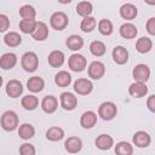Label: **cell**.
<instances>
[{"label": "cell", "mask_w": 155, "mask_h": 155, "mask_svg": "<svg viewBox=\"0 0 155 155\" xmlns=\"http://www.w3.org/2000/svg\"><path fill=\"white\" fill-rule=\"evenodd\" d=\"M119 31H120V35L124 39H128V40L130 39H134L137 36V34H138L137 27L134 24H132V23H124L120 27Z\"/></svg>", "instance_id": "44dd1931"}, {"label": "cell", "mask_w": 155, "mask_h": 155, "mask_svg": "<svg viewBox=\"0 0 155 155\" xmlns=\"http://www.w3.org/2000/svg\"><path fill=\"white\" fill-rule=\"evenodd\" d=\"M23 93V85L19 80H10L6 84V94L11 98H18Z\"/></svg>", "instance_id": "30bf717a"}, {"label": "cell", "mask_w": 155, "mask_h": 155, "mask_svg": "<svg viewBox=\"0 0 155 155\" xmlns=\"http://www.w3.org/2000/svg\"><path fill=\"white\" fill-rule=\"evenodd\" d=\"M111 56H113L114 62L119 65H122V64L127 63V61H128V51L124 46H115L113 48Z\"/></svg>", "instance_id": "4fadbf2b"}, {"label": "cell", "mask_w": 155, "mask_h": 155, "mask_svg": "<svg viewBox=\"0 0 155 155\" xmlns=\"http://www.w3.org/2000/svg\"><path fill=\"white\" fill-rule=\"evenodd\" d=\"M128 93L133 98H142L148 93V87L143 82H133L128 87Z\"/></svg>", "instance_id": "5bb4252c"}, {"label": "cell", "mask_w": 155, "mask_h": 155, "mask_svg": "<svg viewBox=\"0 0 155 155\" xmlns=\"http://www.w3.org/2000/svg\"><path fill=\"white\" fill-rule=\"evenodd\" d=\"M97 25V21L94 17L92 16H88V17H85L82 18L81 23H80V29L84 31V33H91Z\"/></svg>", "instance_id": "d6a6232c"}, {"label": "cell", "mask_w": 155, "mask_h": 155, "mask_svg": "<svg viewBox=\"0 0 155 155\" xmlns=\"http://www.w3.org/2000/svg\"><path fill=\"white\" fill-rule=\"evenodd\" d=\"M54 82H56V85L59 86V87H67V86H69L70 82H71V75H70L68 71H65V70H61V71H58V73L56 74V76H54Z\"/></svg>", "instance_id": "4316f807"}, {"label": "cell", "mask_w": 155, "mask_h": 155, "mask_svg": "<svg viewBox=\"0 0 155 155\" xmlns=\"http://www.w3.org/2000/svg\"><path fill=\"white\" fill-rule=\"evenodd\" d=\"M93 11V6L90 1H80L76 5V13L81 17H88Z\"/></svg>", "instance_id": "4dcf8cb0"}, {"label": "cell", "mask_w": 155, "mask_h": 155, "mask_svg": "<svg viewBox=\"0 0 155 155\" xmlns=\"http://www.w3.org/2000/svg\"><path fill=\"white\" fill-rule=\"evenodd\" d=\"M153 48V41L148 36H142L136 42V50L139 53H147Z\"/></svg>", "instance_id": "d4e9b609"}, {"label": "cell", "mask_w": 155, "mask_h": 155, "mask_svg": "<svg viewBox=\"0 0 155 155\" xmlns=\"http://www.w3.org/2000/svg\"><path fill=\"white\" fill-rule=\"evenodd\" d=\"M18 124H19L18 115H17L13 110H7V111H5V113L1 115L0 125H1L2 130L7 131V132L15 131V130L18 127Z\"/></svg>", "instance_id": "6da1fadb"}, {"label": "cell", "mask_w": 155, "mask_h": 155, "mask_svg": "<svg viewBox=\"0 0 155 155\" xmlns=\"http://www.w3.org/2000/svg\"><path fill=\"white\" fill-rule=\"evenodd\" d=\"M21 64H22V68L25 70V71H29V73H33L38 69L39 67V58H38V54L33 51H28L25 52L23 56H22V59H21Z\"/></svg>", "instance_id": "7a4b0ae2"}, {"label": "cell", "mask_w": 155, "mask_h": 155, "mask_svg": "<svg viewBox=\"0 0 155 155\" xmlns=\"http://www.w3.org/2000/svg\"><path fill=\"white\" fill-rule=\"evenodd\" d=\"M1 86H2V76L0 75V87H1Z\"/></svg>", "instance_id": "b9f144b4"}, {"label": "cell", "mask_w": 155, "mask_h": 155, "mask_svg": "<svg viewBox=\"0 0 155 155\" xmlns=\"http://www.w3.org/2000/svg\"><path fill=\"white\" fill-rule=\"evenodd\" d=\"M132 142L138 148H147L151 143V137L145 131H137L132 137Z\"/></svg>", "instance_id": "8fae6325"}, {"label": "cell", "mask_w": 155, "mask_h": 155, "mask_svg": "<svg viewBox=\"0 0 155 155\" xmlns=\"http://www.w3.org/2000/svg\"><path fill=\"white\" fill-rule=\"evenodd\" d=\"M132 76L136 82L145 84L150 78V69L147 64H137L132 70Z\"/></svg>", "instance_id": "8992f818"}, {"label": "cell", "mask_w": 155, "mask_h": 155, "mask_svg": "<svg viewBox=\"0 0 155 155\" xmlns=\"http://www.w3.org/2000/svg\"><path fill=\"white\" fill-rule=\"evenodd\" d=\"M65 45L69 50L71 51H79L84 46V39L80 36V35H76V34H73L67 38V41H65Z\"/></svg>", "instance_id": "cb8c5ba5"}, {"label": "cell", "mask_w": 155, "mask_h": 155, "mask_svg": "<svg viewBox=\"0 0 155 155\" xmlns=\"http://www.w3.org/2000/svg\"><path fill=\"white\" fill-rule=\"evenodd\" d=\"M147 27V31L150 35H155V17H150L145 24Z\"/></svg>", "instance_id": "ab89813d"}, {"label": "cell", "mask_w": 155, "mask_h": 155, "mask_svg": "<svg viewBox=\"0 0 155 155\" xmlns=\"http://www.w3.org/2000/svg\"><path fill=\"white\" fill-rule=\"evenodd\" d=\"M147 105H148V109H149L151 113L155 111V96H154V94H150V96H149V98H148V101H147Z\"/></svg>", "instance_id": "60d3db41"}, {"label": "cell", "mask_w": 155, "mask_h": 155, "mask_svg": "<svg viewBox=\"0 0 155 155\" xmlns=\"http://www.w3.org/2000/svg\"><path fill=\"white\" fill-rule=\"evenodd\" d=\"M50 24L54 30H63L69 24V18L64 12L57 11L50 17Z\"/></svg>", "instance_id": "277c9868"}, {"label": "cell", "mask_w": 155, "mask_h": 155, "mask_svg": "<svg viewBox=\"0 0 155 155\" xmlns=\"http://www.w3.org/2000/svg\"><path fill=\"white\" fill-rule=\"evenodd\" d=\"M105 51H107V48H105L104 42H102V41H99V40H94V41H92V42L90 44V52H91L93 56H96V57L103 56V54L105 53Z\"/></svg>", "instance_id": "836d02e7"}, {"label": "cell", "mask_w": 155, "mask_h": 155, "mask_svg": "<svg viewBox=\"0 0 155 155\" xmlns=\"http://www.w3.org/2000/svg\"><path fill=\"white\" fill-rule=\"evenodd\" d=\"M36 19H22L19 22V30L24 34H33L36 28Z\"/></svg>", "instance_id": "1f68e13d"}, {"label": "cell", "mask_w": 155, "mask_h": 155, "mask_svg": "<svg viewBox=\"0 0 155 155\" xmlns=\"http://www.w3.org/2000/svg\"><path fill=\"white\" fill-rule=\"evenodd\" d=\"M10 28V19L6 15L0 13V33L6 31Z\"/></svg>", "instance_id": "f35d334b"}, {"label": "cell", "mask_w": 155, "mask_h": 155, "mask_svg": "<svg viewBox=\"0 0 155 155\" xmlns=\"http://www.w3.org/2000/svg\"><path fill=\"white\" fill-rule=\"evenodd\" d=\"M94 144L99 150H109L114 145V139L111 136L107 133H102L96 138Z\"/></svg>", "instance_id": "2e32d148"}, {"label": "cell", "mask_w": 155, "mask_h": 155, "mask_svg": "<svg viewBox=\"0 0 155 155\" xmlns=\"http://www.w3.org/2000/svg\"><path fill=\"white\" fill-rule=\"evenodd\" d=\"M64 149L69 154H76L82 149V140L76 136H71L64 142Z\"/></svg>", "instance_id": "7c38bea8"}, {"label": "cell", "mask_w": 155, "mask_h": 155, "mask_svg": "<svg viewBox=\"0 0 155 155\" xmlns=\"http://www.w3.org/2000/svg\"><path fill=\"white\" fill-rule=\"evenodd\" d=\"M115 154L116 155H132L133 147L128 142H119L115 145Z\"/></svg>", "instance_id": "e575fe53"}, {"label": "cell", "mask_w": 155, "mask_h": 155, "mask_svg": "<svg viewBox=\"0 0 155 155\" xmlns=\"http://www.w3.org/2000/svg\"><path fill=\"white\" fill-rule=\"evenodd\" d=\"M4 42L8 47H17L22 42V36L16 31H10L4 36Z\"/></svg>", "instance_id": "f1b7e54d"}, {"label": "cell", "mask_w": 155, "mask_h": 155, "mask_svg": "<svg viewBox=\"0 0 155 155\" xmlns=\"http://www.w3.org/2000/svg\"><path fill=\"white\" fill-rule=\"evenodd\" d=\"M88 76L93 80H99L104 76L105 74V65L99 62V61H93L90 65H88Z\"/></svg>", "instance_id": "9c48e42d"}, {"label": "cell", "mask_w": 155, "mask_h": 155, "mask_svg": "<svg viewBox=\"0 0 155 155\" xmlns=\"http://www.w3.org/2000/svg\"><path fill=\"white\" fill-rule=\"evenodd\" d=\"M68 65L70 68V70L75 71V73H80L82 70H85L86 65H87V61L86 58L80 54V53H74L69 57L68 59Z\"/></svg>", "instance_id": "5b68a950"}, {"label": "cell", "mask_w": 155, "mask_h": 155, "mask_svg": "<svg viewBox=\"0 0 155 155\" xmlns=\"http://www.w3.org/2000/svg\"><path fill=\"white\" fill-rule=\"evenodd\" d=\"M138 11H137V7L133 5V4H130V2H126L121 7H120V16L126 19V21H132L136 18Z\"/></svg>", "instance_id": "d6986e66"}, {"label": "cell", "mask_w": 155, "mask_h": 155, "mask_svg": "<svg viewBox=\"0 0 155 155\" xmlns=\"http://www.w3.org/2000/svg\"><path fill=\"white\" fill-rule=\"evenodd\" d=\"M113 29H114L113 28V23L109 19L103 18V19H101L98 22V30H99V33L102 35H105V36L110 35L113 33Z\"/></svg>", "instance_id": "d590c367"}, {"label": "cell", "mask_w": 155, "mask_h": 155, "mask_svg": "<svg viewBox=\"0 0 155 155\" xmlns=\"http://www.w3.org/2000/svg\"><path fill=\"white\" fill-rule=\"evenodd\" d=\"M17 64V56L12 52H6L0 57V68L4 70L12 69Z\"/></svg>", "instance_id": "ac0fdd59"}, {"label": "cell", "mask_w": 155, "mask_h": 155, "mask_svg": "<svg viewBox=\"0 0 155 155\" xmlns=\"http://www.w3.org/2000/svg\"><path fill=\"white\" fill-rule=\"evenodd\" d=\"M34 134H35V128L31 124H27V122L22 124L18 128V136L24 140H28V139L33 138Z\"/></svg>", "instance_id": "484cf974"}, {"label": "cell", "mask_w": 155, "mask_h": 155, "mask_svg": "<svg viewBox=\"0 0 155 155\" xmlns=\"http://www.w3.org/2000/svg\"><path fill=\"white\" fill-rule=\"evenodd\" d=\"M117 114V108L113 102H103L98 108V116L105 121L113 120Z\"/></svg>", "instance_id": "3957f363"}, {"label": "cell", "mask_w": 155, "mask_h": 155, "mask_svg": "<svg viewBox=\"0 0 155 155\" xmlns=\"http://www.w3.org/2000/svg\"><path fill=\"white\" fill-rule=\"evenodd\" d=\"M92 90H93V84L88 79L80 78L74 82V91L78 94L87 96V94H90L92 92Z\"/></svg>", "instance_id": "52a82bcc"}, {"label": "cell", "mask_w": 155, "mask_h": 155, "mask_svg": "<svg viewBox=\"0 0 155 155\" xmlns=\"http://www.w3.org/2000/svg\"><path fill=\"white\" fill-rule=\"evenodd\" d=\"M31 35H33V39L34 40H36V41H44L48 36V27L44 22H38L36 28H35V30H34V33Z\"/></svg>", "instance_id": "7402d4cb"}, {"label": "cell", "mask_w": 155, "mask_h": 155, "mask_svg": "<svg viewBox=\"0 0 155 155\" xmlns=\"http://www.w3.org/2000/svg\"><path fill=\"white\" fill-rule=\"evenodd\" d=\"M21 103H22V107L25 110H34L39 105V99L34 94H27V96H24L22 98Z\"/></svg>", "instance_id": "f546056e"}, {"label": "cell", "mask_w": 155, "mask_h": 155, "mask_svg": "<svg viewBox=\"0 0 155 155\" xmlns=\"http://www.w3.org/2000/svg\"><path fill=\"white\" fill-rule=\"evenodd\" d=\"M44 86H45V81L40 76H31L27 81V88L33 93L41 92L44 90Z\"/></svg>", "instance_id": "ffe728a7"}, {"label": "cell", "mask_w": 155, "mask_h": 155, "mask_svg": "<svg viewBox=\"0 0 155 155\" xmlns=\"http://www.w3.org/2000/svg\"><path fill=\"white\" fill-rule=\"evenodd\" d=\"M97 124V114L92 110H87L85 111L81 117H80V125L84 128H92L94 125Z\"/></svg>", "instance_id": "e0dca14e"}, {"label": "cell", "mask_w": 155, "mask_h": 155, "mask_svg": "<svg viewBox=\"0 0 155 155\" xmlns=\"http://www.w3.org/2000/svg\"><path fill=\"white\" fill-rule=\"evenodd\" d=\"M41 108L45 113L47 114H52L57 110L58 108V101L54 96H45L41 101Z\"/></svg>", "instance_id": "9a60e30c"}, {"label": "cell", "mask_w": 155, "mask_h": 155, "mask_svg": "<svg viewBox=\"0 0 155 155\" xmlns=\"http://www.w3.org/2000/svg\"><path fill=\"white\" fill-rule=\"evenodd\" d=\"M59 101H61V107L64 110H74L78 105V98L75 97L74 93L71 92H63L59 96Z\"/></svg>", "instance_id": "ba28073f"}, {"label": "cell", "mask_w": 155, "mask_h": 155, "mask_svg": "<svg viewBox=\"0 0 155 155\" xmlns=\"http://www.w3.org/2000/svg\"><path fill=\"white\" fill-rule=\"evenodd\" d=\"M35 147L30 143H23L19 147V155H35Z\"/></svg>", "instance_id": "74e56055"}, {"label": "cell", "mask_w": 155, "mask_h": 155, "mask_svg": "<svg viewBox=\"0 0 155 155\" xmlns=\"http://www.w3.org/2000/svg\"><path fill=\"white\" fill-rule=\"evenodd\" d=\"M63 137H64V131L58 126H52L46 131V138L51 142H58L63 139Z\"/></svg>", "instance_id": "83f0119b"}, {"label": "cell", "mask_w": 155, "mask_h": 155, "mask_svg": "<svg viewBox=\"0 0 155 155\" xmlns=\"http://www.w3.org/2000/svg\"><path fill=\"white\" fill-rule=\"evenodd\" d=\"M19 16L23 19H35L36 11L31 5H23L19 8Z\"/></svg>", "instance_id": "8d00e7d4"}, {"label": "cell", "mask_w": 155, "mask_h": 155, "mask_svg": "<svg viewBox=\"0 0 155 155\" xmlns=\"http://www.w3.org/2000/svg\"><path fill=\"white\" fill-rule=\"evenodd\" d=\"M64 59H65L64 53H63L62 51H59V50L52 51V52L48 54V57H47L48 64H50L51 67H53V68H59V67L64 63Z\"/></svg>", "instance_id": "603a6c76"}]
</instances>
